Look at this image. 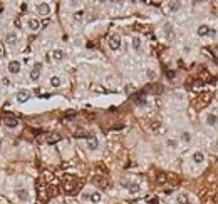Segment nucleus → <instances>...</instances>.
<instances>
[{
  "label": "nucleus",
  "instance_id": "1",
  "mask_svg": "<svg viewBox=\"0 0 218 204\" xmlns=\"http://www.w3.org/2000/svg\"><path fill=\"white\" fill-rule=\"evenodd\" d=\"M109 48L111 50H119L121 48V37L113 33V35L109 37Z\"/></svg>",
  "mask_w": 218,
  "mask_h": 204
},
{
  "label": "nucleus",
  "instance_id": "2",
  "mask_svg": "<svg viewBox=\"0 0 218 204\" xmlns=\"http://www.w3.org/2000/svg\"><path fill=\"white\" fill-rule=\"evenodd\" d=\"M40 69H42V64H40V62H37V64L34 65L32 72H30V80L32 82H37L39 80V77H40Z\"/></svg>",
  "mask_w": 218,
  "mask_h": 204
},
{
  "label": "nucleus",
  "instance_id": "3",
  "mask_svg": "<svg viewBox=\"0 0 218 204\" xmlns=\"http://www.w3.org/2000/svg\"><path fill=\"white\" fill-rule=\"evenodd\" d=\"M15 99H17V102H27L29 99H30V92L29 90H25V89H22V90H19L17 92V95H15Z\"/></svg>",
  "mask_w": 218,
  "mask_h": 204
},
{
  "label": "nucleus",
  "instance_id": "4",
  "mask_svg": "<svg viewBox=\"0 0 218 204\" xmlns=\"http://www.w3.org/2000/svg\"><path fill=\"white\" fill-rule=\"evenodd\" d=\"M37 12H39V15H49L51 13V5L49 3H45V2H42V3H39L37 5Z\"/></svg>",
  "mask_w": 218,
  "mask_h": 204
},
{
  "label": "nucleus",
  "instance_id": "5",
  "mask_svg": "<svg viewBox=\"0 0 218 204\" xmlns=\"http://www.w3.org/2000/svg\"><path fill=\"white\" fill-rule=\"evenodd\" d=\"M15 196L20 199V201H29V197H30V194H29V191L25 187H19L15 191Z\"/></svg>",
  "mask_w": 218,
  "mask_h": 204
},
{
  "label": "nucleus",
  "instance_id": "6",
  "mask_svg": "<svg viewBox=\"0 0 218 204\" xmlns=\"http://www.w3.org/2000/svg\"><path fill=\"white\" fill-rule=\"evenodd\" d=\"M20 62L19 60H12V62H8V72H10V74H19V72H20Z\"/></svg>",
  "mask_w": 218,
  "mask_h": 204
},
{
  "label": "nucleus",
  "instance_id": "7",
  "mask_svg": "<svg viewBox=\"0 0 218 204\" xmlns=\"http://www.w3.org/2000/svg\"><path fill=\"white\" fill-rule=\"evenodd\" d=\"M191 159H193V162H195V164H203V162H205V154H203L201 150H196V152H193Z\"/></svg>",
  "mask_w": 218,
  "mask_h": 204
},
{
  "label": "nucleus",
  "instance_id": "8",
  "mask_svg": "<svg viewBox=\"0 0 218 204\" xmlns=\"http://www.w3.org/2000/svg\"><path fill=\"white\" fill-rule=\"evenodd\" d=\"M123 186L128 187V191H129L131 194L139 192V184H138V182H123Z\"/></svg>",
  "mask_w": 218,
  "mask_h": 204
},
{
  "label": "nucleus",
  "instance_id": "9",
  "mask_svg": "<svg viewBox=\"0 0 218 204\" xmlns=\"http://www.w3.org/2000/svg\"><path fill=\"white\" fill-rule=\"evenodd\" d=\"M210 32H211V28L208 27V25H205V23L200 25V27H198V30H196V33L200 37H208V35H210Z\"/></svg>",
  "mask_w": 218,
  "mask_h": 204
},
{
  "label": "nucleus",
  "instance_id": "10",
  "mask_svg": "<svg viewBox=\"0 0 218 204\" xmlns=\"http://www.w3.org/2000/svg\"><path fill=\"white\" fill-rule=\"evenodd\" d=\"M17 40H19V37H17V33H13V32H10V33H7V35H5V43H7V45H15Z\"/></svg>",
  "mask_w": 218,
  "mask_h": 204
},
{
  "label": "nucleus",
  "instance_id": "11",
  "mask_svg": "<svg viewBox=\"0 0 218 204\" xmlns=\"http://www.w3.org/2000/svg\"><path fill=\"white\" fill-rule=\"evenodd\" d=\"M86 199H89L91 202H101V199H103V196H101V192L94 191V192H91L89 196H86Z\"/></svg>",
  "mask_w": 218,
  "mask_h": 204
},
{
  "label": "nucleus",
  "instance_id": "12",
  "mask_svg": "<svg viewBox=\"0 0 218 204\" xmlns=\"http://www.w3.org/2000/svg\"><path fill=\"white\" fill-rule=\"evenodd\" d=\"M27 27L30 28V30H39V27H40V22H39L37 18H29V20H27Z\"/></svg>",
  "mask_w": 218,
  "mask_h": 204
},
{
  "label": "nucleus",
  "instance_id": "13",
  "mask_svg": "<svg viewBox=\"0 0 218 204\" xmlns=\"http://www.w3.org/2000/svg\"><path fill=\"white\" fill-rule=\"evenodd\" d=\"M98 147H99V140L96 139V137H89V139H87V149L96 150Z\"/></svg>",
  "mask_w": 218,
  "mask_h": 204
},
{
  "label": "nucleus",
  "instance_id": "14",
  "mask_svg": "<svg viewBox=\"0 0 218 204\" xmlns=\"http://www.w3.org/2000/svg\"><path fill=\"white\" fill-rule=\"evenodd\" d=\"M3 124H5V127H8V129H15L17 125H19V120L17 119H12V117H7L5 120H3Z\"/></svg>",
  "mask_w": 218,
  "mask_h": 204
},
{
  "label": "nucleus",
  "instance_id": "15",
  "mask_svg": "<svg viewBox=\"0 0 218 204\" xmlns=\"http://www.w3.org/2000/svg\"><path fill=\"white\" fill-rule=\"evenodd\" d=\"M52 57H54V60H56V62H61V60H64L66 54L61 50V48H56V50L52 52Z\"/></svg>",
  "mask_w": 218,
  "mask_h": 204
},
{
  "label": "nucleus",
  "instance_id": "16",
  "mask_svg": "<svg viewBox=\"0 0 218 204\" xmlns=\"http://www.w3.org/2000/svg\"><path fill=\"white\" fill-rule=\"evenodd\" d=\"M186 202H190V197H188L186 192H181L176 196V204H186Z\"/></svg>",
  "mask_w": 218,
  "mask_h": 204
},
{
  "label": "nucleus",
  "instance_id": "17",
  "mask_svg": "<svg viewBox=\"0 0 218 204\" xmlns=\"http://www.w3.org/2000/svg\"><path fill=\"white\" fill-rule=\"evenodd\" d=\"M216 122H218V117L215 114H208L206 115V124L208 125H216Z\"/></svg>",
  "mask_w": 218,
  "mask_h": 204
},
{
  "label": "nucleus",
  "instance_id": "18",
  "mask_svg": "<svg viewBox=\"0 0 218 204\" xmlns=\"http://www.w3.org/2000/svg\"><path fill=\"white\" fill-rule=\"evenodd\" d=\"M131 43H133V48H134V50L139 52V48H141V38H139V37H133Z\"/></svg>",
  "mask_w": 218,
  "mask_h": 204
},
{
  "label": "nucleus",
  "instance_id": "19",
  "mask_svg": "<svg viewBox=\"0 0 218 204\" xmlns=\"http://www.w3.org/2000/svg\"><path fill=\"white\" fill-rule=\"evenodd\" d=\"M164 33H166V37L168 38H173V27L171 25H169V23H166V25H164Z\"/></svg>",
  "mask_w": 218,
  "mask_h": 204
},
{
  "label": "nucleus",
  "instance_id": "20",
  "mask_svg": "<svg viewBox=\"0 0 218 204\" xmlns=\"http://www.w3.org/2000/svg\"><path fill=\"white\" fill-rule=\"evenodd\" d=\"M180 7H181V2H169V10L171 12L180 10Z\"/></svg>",
  "mask_w": 218,
  "mask_h": 204
},
{
  "label": "nucleus",
  "instance_id": "21",
  "mask_svg": "<svg viewBox=\"0 0 218 204\" xmlns=\"http://www.w3.org/2000/svg\"><path fill=\"white\" fill-rule=\"evenodd\" d=\"M51 85H52V87H59V85H61V79H59L57 75H52V77H51Z\"/></svg>",
  "mask_w": 218,
  "mask_h": 204
},
{
  "label": "nucleus",
  "instance_id": "22",
  "mask_svg": "<svg viewBox=\"0 0 218 204\" xmlns=\"http://www.w3.org/2000/svg\"><path fill=\"white\" fill-rule=\"evenodd\" d=\"M166 145H168V147H171V149H176L178 147V140L176 139H168L166 140Z\"/></svg>",
  "mask_w": 218,
  "mask_h": 204
},
{
  "label": "nucleus",
  "instance_id": "23",
  "mask_svg": "<svg viewBox=\"0 0 218 204\" xmlns=\"http://www.w3.org/2000/svg\"><path fill=\"white\" fill-rule=\"evenodd\" d=\"M181 139L185 140V142H190V139H191L190 132H183V134H181Z\"/></svg>",
  "mask_w": 218,
  "mask_h": 204
},
{
  "label": "nucleus",
  "instance_id": "24",
  "mask_svg": "<svg viewBox=\"0 0 218 204\" xmlns=\"http://www.w3.org/2000/svg\"><path fill=\"white\" fill-rule=\"evenodd\" d=\"M61 139V135L59 134H54L52 137H49V142H54V140H59Z\"/></svg>",
  "mask_w": 218,
  "mask_h": 204
},
{
  "label": "nucleus",
  "instance_id": "25",
  "mask_svg": "<svg viewBox=\"0 0 218 204\" xmlns=\"http://www.w3.org/2000/svg\"><path fill=\"white\" fill-rule=\"evenodd\" d=\"M136 104L138 105H144V104H146V100H144V99H136Z\"/></svg>",
  "mask_w": 218,
  "mask_h": 204
},
{
  "label": "nucleus",
  "instance_id": "26",
  "mask_svg": "<svg viewBox=\"0 0 218 204\" xmlns=\"http://www.w3.org/2000/svg\"><path fill=\"white\" fill-rule=\"evenodd\" d=\"M82 13H84L82 10H81V12H77V13H74V18H81V17H82Z\"/></svg>",
  "mask_w": 218,
  "mask_h": 204
},
{
  "label": "nucleus",
  "instance_id": "27",
  "mask_svg": "<svg viewBox=\"0 0 218 204\" xmlns=\"http://www.w3.org/2000/svg\"><path fill=\"white\" fill-rule=\"evenodd\" d=\"M168 79H174V72H173V70L168 72Z\"/></svg>",
  "mask_w": 218,
  "mask_h": 204
},
{
  "label": "nucleus",
  "instance_id": "28",
  "mask_svg": "<svg viewBox=\"0 0 218 204\" xmlns=\"http://www.w3.org/2000/svg\"><path fill=\"white\" fill-rule=\"evenodd\" d=\"M151 127H153L154 130H156V129L159 127V122H154V124H151Z\"/></svg>",
  "mask_w": 218,
  "mask_h": 204
},
{
  "label": "nucleus",
  "instance_id": "29",
  "mask_svg": "<svg viewBox=\"0 0 218 204\" xmlns=\"http://www.w3.org/2000/svg\"><path fill=\"white\" fill-rule=\"evenodd\" d=\"M148 77H151V79H153V77H154V72H153V70H148Z\"/></svg>",
  "mask_w": 218,
  "mask_h": 204
},
{
  "label": "nucleus",
  "instance_id": "30",
  "mask_svg": "<svg viewBox=\"0 0 218 204\" xmlns=\"http://www.w3.org/2000/svg\"><path fill=\"white\" fill-rule=\"evenodd\" d=\"M20 7H22V12H25V10H27V3H22Z\"/></svg>",
  "mask_w": 218,
  "mask_h": 204
},
{
  "label": "nucleus",
  "instance_id": "31",
  "mask_svg": "<svg viewBox=\"0 0 218 204\" xmlns=\"http://www.w3.org/2000/svg\"><path fill=\"white\" fill-rule=\"evenodd\" d=\"M186 204H193V202H191V201H190V202H186Z\"/></svg>",
  "mask_w": 218,
  "mask_h": 204
},
{
  "label": "nucleus",
  "instance_id": "32",
  "mask_svg": "<svg viewBox=\"0 0 218 204\" xmlns=\"http://www.w3.org/2000/svg\"><path fill=\"white\" fill-rule=\"evenodd\" d=\"M216 145H218V139H216Z\"/></svg>",
  "mask_w": 218,
  "mask_h": 204
}]
</instances>
